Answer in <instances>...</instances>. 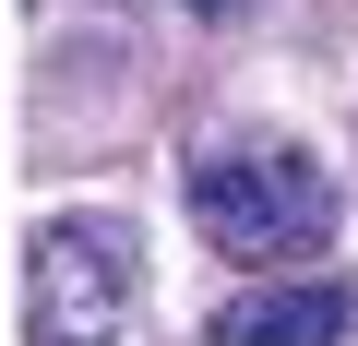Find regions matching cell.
<instances>
[{"instance_id":"obj_1","label":"cell","mask_w":358,"mask_h":346,"mask_svg":"<svg viewBox=\"0 0 358 346\" xmlns=\"http://www.w3.org/2000/svg\"><path fill=\"white\" fill-rule=\"evenodd\" d=\"M192 227L227 263L287 275V263H310L334 239V180L299 143H215V155H192Z\"/></svg>"},{"instance_id":"obj_2","label":"cell","mask_w":358,"mask_h":346,"mask_svg":"<svg viewBox=\"0 0 358 346\" xmlns=\"http://www.w3.org/2000/svg\"><path fill=\"white\" fill-rule=\"evenodd\" d=\"M24 298H36V346H108L143 298V251L120 215H48L24 251Z\"/></svg>"},{"instance_id":"obj_3","label":"cell","mask_w":358,"mask_h":346,"mask_svg":"<svg viewBox=\"0 0 358 346\" xmlns=\"http://www.w3.org/2000/svg\"><path fill=\"white\" fill-rule=\"evenodd\" d=\"M358 322V298L334 287V275H299V287H251V298H227L203 334L215 346H334Z\"/></svg>"},{"instance_id":"obj_4","label":"cell","mask_w":358,"mask_h":346,"mask_svg":"<svg viewBox=\"0 0 358 346\" xmlns=\"http://www.w3.org/2000/svg\"><path fill=\"white\" fill-rule=\"evenodd\" d=\"M192 13H203V24H227V13H251V0H192Z\"/></svg>"}]
</instances>
